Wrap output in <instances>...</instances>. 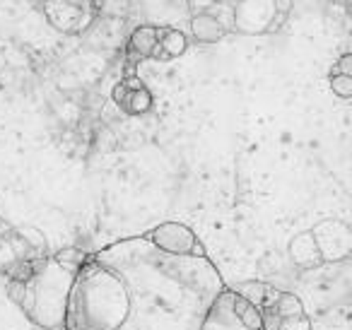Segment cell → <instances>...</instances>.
Instances as JSON below:
<instances>
[{"label": "cell", "instance_id": "e0dca14e", "mask_svg": "<svg viewBox=\"0 0 352 330\" xmlns=\"http://www.w3.org/2000/svg\"><path fill=\"white\" fill-rule=\"evenodd\" d=\"M56 261L60 263L63 267H68V270H73V272H78L80 267H82V263L87 261V253H82L80 248H63V251H58L56 253Z\"/></svg>", "mask_w": 352, "mask_h": 330}, {"label": "cell", "instance_id": "ba28073f", "mask_svg": "<svg viewBox=\"0 0 352 330\" xmlns=\"http://www.w3.org/2000/svg\"><path fill=\"white\" fill-rule=\"evenodd\" d=\"M198 330H251L234 311V289H230L225 285L217 292V296L210 301Z\"/></svg>", "mask_w": 352, "mask_h": 330}, {"label": "cell", "instance_id": "52a82bcc", "mask_svg": "<svg viewBox=\"0 0 352 330\" xmlns=\"http://www.w3.org/2000/svg\"><path fill=\"white\" fill-rule=\"evenodd\" d=\"M316 241L323 263H338L350 258L352 253V229L340 219H323L314 229H309Z\"/></svg>", "mask_w": 352, "mask_h": 330}, {"label": "cell", "instance_id": "ffe728a7", "mask_svg": "<svg viewBox=\"0 0 352 330\" xmlns=\"http://www.w3.org/2000/svg\"><path fill=\"white\" fill-rule=\"evenodd\" d=\"M331 73H342V75H352V54H342L340 58L336 60Z\"/></svg>", "mask_w": 352, "mask_h": 330}, {"label": "cell", "instance_id": "ac0fdd59", "mask_svg": "<svg viewBox=\"0 0 352 330\" xmlns=\"http://www.w3.org/2000/svg\"><path fill=\"white\" fill-rule=\"evenodd\" d=\"M268 330H314V325H311V320L307 318V314H302V316H292V318L275 320Z\"/></svg>", "mask_w": 352, "mask_h": 330}, {"label": "cell", "instance_id": "7a4b0ae2", "mask_svg": "<svg viewBox=\"0 0 352 330\" xmlns=\"http://www.w3.org/2000/svg\"><path fill=\"white\" fill-rule=\"evenodd\" d=\"M128 304L121 275L89 256L70 287L65 330H118L128 316Z\"/></svg>", "mask_w": 352, "mask_h": 330}, {"label": "cell", "instance_id": "603a6c76", "mask_svg": "<svg viewBox=\"0 0 352 330\" xmlns=\"http://www.w3.org/2000/svg\"><path fill=\"white\" fill-rule=\"evenodd\" d=\"M3 70H6V56L0 54V73H3Z\"/></svg>", "mask_w": 352, "mask_h": 330}, {"label": "cell", "instance_id": "8fae6325", "mask_svg": "<svg viewBox=\"0 0 352 330\" xmlns=\"http://www.w3.org/2000/svg\"><path fill=\"white\" fill-rule=\"evenodd\" d=\"M92 32H89V44L97 49H116L123 44V30L126 22L121 17H104V20H94Z\"/></svg>", "mask_w": 352, "mask_h": 330}, {"label": "cell", "instance_id": "9c48e42d", "mask_svg": "<svg viewBox=\"0 0 352 330\" xmlns=\"http://www.w3.org/2000/svg\"><path fill=\"white\" fill-rule=\"evenodd\" d=\"M113 102L116 107H121V111H126L128 116H140V113H147L155 104L152 99V92L147 89V85L142 82L135 75H128L121 82L113 87Z\"/></svg>", "mask_w": 352, "mask_h": 330}, {"label": "cell", "instance_id": "d6986e66", "mask_svg": "<svg viewBox=\"0 0 352 330\" xmlns=\"http://www.w3.org/2000/svg\"><path fill=\"white\" fill-rule=\"evenodd\" d=\"M331 89H333V94H336V97L352 99V75L331 73Z\"/></svg>", "mask_w": 352, "mask_h": 330}, {"label": "cell", "instance_id": "7402d4cb", "mask_svg": "<svg viewBox=\"0 0 352 330\" xmlns=\"http://www.w3.org/2000/svg\"><path fill=\"white\" fill-rule=\"evenodd\" d=\"M275 8H278L280 15L287 17V15H289V10H292V0H275Z\"/></svg>", "mask_w": 352, "mask_h": 330}, {"label": "cell", "instance_id": "30bf717a", "mask_svg": "<svg viewBox=\"0 0 352 330\" xmlns=\"http://www.w3.org/2000/svg\"><path fill=\"white\" fill-rule=\"evenodd\" d=\"M27 261H34L30 253V243L22 241L20 234H15V232L3 234V236H0V270L12 275V272Z\"/></svg>", "mask_w": 352, "mask_h": 330}, {"label": "cell", "instance_id": "277c9868", "mask_svg": "<svg viewBox=\"0 0 352 330\" xmlns=\"http://www.w3.org/2000/svg\"><path fill=\"white\" fill-rule=\"evenodd\" d=\"M232 12H234L232 32L246 36L275 34L287 20L278 12L275 0H232Z\"/></svg>", "mask_w": 352, "mask_h": 330}, {"label": "cell", "instance_id": "6da1fadb", "mask_svg": "<svg viewBox=\"0 0 352 330\" xmlns=\"http://www.w3.org/2000/svg\"><path fill=\"white\" fill-rule=\"evenodd\" d=\"M92 258L126 282L131 304L118 330H198L225 287L208 256H171L145 236L116 241Z\"/></svg>", "mask_w": 352, "mask_h": 330}, {"label": "cell", "instance_id": "44dd1931", "mask_svg": "<svg viewBox=\"0 0 352 330\" xmlns=\"http://www.w3.org/2000/svg\"><path fill=\"white\" fill-rule=\"evenodd\" d=\"M186 3H188V10H191V15H198V12L210 10L217 0H186Z\"/></svg>", "mask_w": 352, "mask_h": 330}, {"label": "cell", "instance_id": "cb8c5ba5", "mask_svg": "<svg viewBox=\"0 0 352 330\" xmlns=\"http://www.w3.org/2000/svg\"><path fill=\"white\" fill-rule=\"evenodd\" d=\"M331 3H336V6H347V0H331Z\"/></svg>", "mask_w": 352, "mask_h": 330}, {"label": "cell", "instance_id": "5bb4252c", "mask_svg": "<svg viewBox=\"0 0 352 330\" xmlns=\"http://www.w3.org/2000/svg\"><path fill=\"white\" fill-rule=\"evenodd\" d=\"M188 49V39L182 30H174V27H164L160 30V41H157V49L152 58H162V60H169V58H179L184 56Z\"/></svg>", "mask_w": 352, "mask_h": 330}, {"label": "cell", "instance_id": "4fadbf2b", "mask_svg": "<svg viewBox=\"0 0 352 330\" xmlns=\"http://www.w3.org/2000/svg\"><path fill=\"white\" fill-rule=\"evenodd\" d=\"M289 258L294 265L299 267H318L321 265V253L316 248L311 232H299L297 236L289 241Z\"/></svg>", "mask_w": 352, "mask_h": 330}, {"label": "cell", "instance_id": "5b68a950", "mask_svg": "<svg viewBox=\"0 0 352 330\" xmlns=\"http://www.w3.org/2000/svg\"><path fill=\"white\" fill-rule=\"evenodd\" d=\"M94 0H44V17L60 34H82L97 20Z\"/></svg>", "mask_w": 352, "mask_h": 330}, {"label": "cell", "instance_id": "7c38bea8", "mask_svg": "<svg viewBox=\"0 0 352 330\" xmlns=\"http://www.w3.org/2000/svg\"><path fill=\"white\" fill-rule=\"evenodd\" d=\"M157 41H160V27H152V25L135 27L131 32V36H128V56H131L133 63L152 58L157 49Z\"/></svg>", "mask_w": 352, "mask_h": 330}, {"label": "cell", "instance_id": "3957f363", "mask_svg": "<svg viewBox=\"0 0 352 330\" xmlns=\"http://www.w3.org/2000/svg\"><path fill=\"white\" fill-rule=\"evenodd\" d=\"M75 272L56 258H36L25 280H12L10 296L32 323L44 330H65V304Z\"/></svg>", "mask_w": 352, "mask_h": 330}, {"label": "cell", "instance_id": "9a60e30c", "mask_svg": "<svg viewBox=\"0 0 352 330\" xmlns=\"http://www.w3.org/2000/svg\"><path fill=\"white\" fill-rule=\"evenodd\" d=\"M191 34L198 44H217L227 34L222 25L210 15V12H198L191 17Z\"/></svg>", "mask_w": 352, "mask_h": 330}, {"label": "cell", "instance_id": "8992f818", "mask_svg": "<svg viewBox=\"0 0 352 330\" xmlns=\"http://www.w3.org/2000/svg\"><path fill=\"white\" fill-rule=\"evenodd\" d=\"M142 236L155 248L171 253V256H208L203 243L193 234V229L182 222H162L160 227L150 229Z\"/></svg>", "mask_w": 352, "mask_h": 330}, {"label": "cell", "instance_id": "2e32d148", "mask_svg": "<svg viewBox=\"0 0 352 330\" xmlns=\"http://www.w3.org/2000/svg\"><path fill=\"white\" fill-rule=\"evenodd\" d=\"M234 292H239L241 296H246V299H249L251 304L258 306V309L268 304V301H273L275 294H278V289H273L270 285H263V282H244V285H239Z\"/></svg>", "mask_w": 352, "mask_h": 330}]
</instances>
